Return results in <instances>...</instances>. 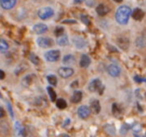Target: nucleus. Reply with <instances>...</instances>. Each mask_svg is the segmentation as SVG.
Listing matches in <instances>:
<instances>
[{
  "instance_id": "f257e3e1",
  "label": "nucleus",
  "mask_w": 146,
  "mask_h": 137,
  "mask_svg": "<svg viewBox=\"0 0 146 137\" xmlns=\"http://www.w3.org/2000/svg\"><path fill=\"white\" fill-rule=\"evenodd\" d=\"M131 15V9L126 5L120 6L119 8L116 10L115 13V19L119 24L125 25L129 21V17Z\"/></svg>"
},
{
  "instance_id": "f03ea898",
  "label": "nucleus",
  "mask_w": 146,
  "mask_h": 137,
  "mask_svg": "<svg viewBox=\"0 0 146 137\" xmlns=\"http://www.w3.org/2000/svg\"><path fill=\"white\" fill-rule=\"evenodd\" d=\"M38 17L42 20H46V19H49L50 17L53 16L54 14V10H53L51 7H43L40 10L38 11Z\"/></svg>"
},
{
  "instance_id": "7ed1b4c3",
  "label": "nucleus",
  "mask_w": 146,
  "mask_h": 137,
  "mask_svg": "<svg viewBox=\"0 0 146 137\" xmlns=\"http://www.w3.org/2000/svg\"><path fill=\"white\" fill-rule=\"evenodd\" d=\"M89 90L90 91H97L99 92L100 94L103 93V90H104V86L102 85V82L100 79L96 78V79H93L91 81V83L89 84Z\"/></svg>"
},
{
  "instance_id": "20e7f679",
  "label": "nucleus",
  "mask_w": 146,
  "mask_h": 137,
  "mask_svg": "<svg viewBox=\"0 0 146 137\" xmlns=\"http://www.w3.org/2000/svg\"><path fill=\"white\" fill-rule=\"evenodd\" d=\"M60 58V51L59 50H50L45 53V59L49 62H55Z\"/></svg>"
},
{
  "instance_id": "39448f33",
  "label": "nucleus",
  "mask_w": 146,
  "mask_h": 137,
  "mask_svg": "<svg viewBox=\"0 0 146 137\" xmlns=\"http://www.w3.org/2000/svg\"><path fill=\"white\" fill-rule=\"evenodd\" d=\"M107 72L110 76L118 77L120 75V73H121V69H120V67L117 64L112 63V64H109L107 66Z\"/></svg>"
},
{
  "instance_id": "423d86ee",
  "label": "nucleus",
  "mask_w": 146,
  "mask_h": 137,
  "mask_svg": "<svg viewBox=\"0 0 146 137\" xmlns=\"http://www.w3.org/2000/svg\"><path fill=\"white\" fill-rule=\"evenodd\" d=\"M90 113H91V109L89 108L88 106H85V105H82L78 108L77 110V114L78 116L80 117L81 119H86L89 117Z\"/></svg>"
},
{
  "instance_id": "0eeeda50",
  "label": "nucleus",
  "mask_w": 146,
  "mask_h": 137,
  "mask_svg": "<svg viewBox=\"0 0 146 137\" xmlns=\"http://www.w3.org/2000/svg\"><path fill=\"white\" fill-rule=\"evenodd\" d=\"M37 44L41 48H48V47L52 46L53 40L51 38H47V37H39L37 39Z\"/></svg>"
},
{
  "instance_id": "6e6552de",
  "label": "nucleus",
  "mask_w": 146,
  "mask_h": 137,
  "mask_svg": "<svg viewBox=\"0 0 146 137\" xmlns=\"http://www.w3.org/2000/svg\"><path fill=\"white\" fill-rule=\"evenodd\" d=\"M73 73H74V70L70 67H60L58 69V74L62 78H69L72 76Z\"/></svg>"
},
{
  "instance_id": "1a4fd4ad",
  "label": "nucleus",
  "mask_w": 146,
  "mask_h": 137,
  "mask_svg": "<svg viewBox=\"0 0 146 137\" xmlns=\"http://www.w3.org/2000/svg\"><path fill=\"white\" fill-rule=\"evenodd\" d=\"M17 0H0V5L5 10H10L16 5Z\"/></svg>"
},
{
  "instance_id": "9d476101",
  "label": "nucleus",
  "mask_w": 146,
  "mask_h": 137,
  "mask_svg": "<svg viewBox=\"0 0 146 137\" xmlns=\"http://www.w3.org/2000/svg\"><path fill=\"white\" fill-rule=\"evenodd\" d=\"M73 43L78 49H83L86 46V41L84 40L82 37L79 36H74L73 37Z\"/></svg>"
},
{
  "instance_id": "9b49d317",
  "label": "nucleus",
  "mask_w": 146,
  "mask_h": 137,
  "mask_svg": "<svg viewBox=\"0 0 146 137\" xmlns=\"http://www.w3.org/2000/svg\"><path fill=\"white\" fill-rule=\"evenodd\" d=\"M48 30V27L46 26L43 23H38V24H35L33 26V31H34L36 34H43L46 31Z\"/></svg>"
},
{
  "instance_id": "f8f14e48",
  "label": "nucleus",
  "mask_w": 146,
  "mask_h": 137,
  "mask_svg": "<svg viewBox=\"0 0 146 137\" xmlns=\"http://www.w3.org/2000/svg\"><path fill=\"white\" fill-rule=\"evenodd\" d=\"M34 78H35V75L34 74L26 75V76H25L24 78L22 79V81H21V84H22L24 87H29L33 83V80H34Z\"/></svg>"
},
{
  "instance_id": "ddd939ff",
  "label": "nucleus",
  "mask_w": 146,
  "mask_h": 137,
  "mask_svg": "<svg viewBox=\"0 0 146 137\" xmlns=\"http://www.w3.org/2000/svg\"><path fill=\"white\" fill-rule=\"evenodd\" d=\"M90 63H91V59H90V57L88 56L87 54L82 55L81 59H80V66H81L82 68H87V67L90 65Z\"/></svg>"
},
{
  "instance_id": "4468645a",
  "label": "nucleus",
  "mask_w": 146,
  "mask_h": 137,
  "mask_svg": "<svg viewBox=\"0 0 146 137\" xmlns=\"http://www.w3.org/2000/svg\"><path fill=\"white\" fill-rule=\"evenodd\" d=\"M90 109L91 112H93L94 114H98L101 110V106H100V102L98 100H93L90 105Z\"/></svg>"
},
{
  "instance_id": "2eb2a0df",
  "label": "nucleus",
  "mask_w": 146,
  "mask_h": 137,
  "mask_svg": "<svg viewBox=\"0 0 146 137\" xmlns=\"http://www.w3.org/2000/svg\"><path fill=\"white\" fill-rule=\"evenodd\" d=\"M96 12H97L98 15H100V16H104V15H106L109 12V8L104 4H99L96 7Z\"/></svg>"
},
{
  "instance_id": "dca6fc26",
  "label": "nucleus",
  "mask_w": 146,
  "mask_h": 137,
  "mask_svg": "<svg viewBox=\"0 0 146 137\" xmlns=\"http://www.w3.org/2000/svg\"><path fill=\"white\" fill-rule=\"evenodd\" d=\"M82 92L80 90H76L74 91L73 95L71 96V102L73 103H79L82 100Z\"/></svg>"
},
{
  "instance_id": "f3484780",
  "label": "nucleus",
  "mask_w": 146,
  "mask_h": 137,
  "mask_svg": "<svg viewBox=\"0 0 146 137\" xmlns=\"http://www.w3.org/2000/svg\"><path fill=\"white\" fill-rule=\"evenodd\" d=\"M132 17H133L135 20H142L144 17V12L141 10L140 8H136L134 9V11L132 12Z\"/></svg>"
},
{
  "instance_id": "a211bd4d",
  "label": "nucleus",
  "mask_w": 146,
  "mask_h": 137,
  "mask_svg": "<svg viewBox=\"0 0 146 137\" xmlns=\"http://www.w3.org/2000/svg\"><path fill=\"white\" fill-rule=\"evenodd\" d=\"M57 43H58V45H60V46H66V45H68V43H69L68 36L65 34L60 35V36L58 37V39H57Z\"/></svg>"
},
{
  "instance_id": "6ab92c4d",
  "label": "nucleus",
  "mask_w": 146,
  "mask_h": 137,
  "mask_svg": "<svg viewBox=\"0 0 146 137\" xmlns=\"http://www.w3.org/2000/svg\"><path fill=\"white\" fill-rule=\"evenodd\" d=\"M62 62L64 64H74L75 63V57L73 56L72 54H67L63 57Z\"/></svg>"
},
{
  "instance_id": "aec40b11",
  "label": "nucleus",
  "mask_w": 146,
  "mask_h": 137,
  "mask_svg": "<svg viewBox=\"0 0 146 137\" xmlns=\"http://www.w3.org/2000/svg\"><path fill=\"white\" fill-rule=\"evenodd\" d=\"M117 43L120 48L124 49V50H126L128 48V45H129V41H128L127 38H118Z\"/></svg>"
},
{
  "instance_id": "412c9836",
  "label": "nucleus",
  "mask_w": 146,
  "mask_h": 137,
  "mask_svg": "<svg viewBox=\"0 0 146 137\" xmlns=\"http://www.w3.org/2000/svg\"><path fill=\"white\" fill-rule=\"evenodd\" d=\"M9 49V45L4 39H0V53H5Z\"/></svg>"
},
{
  "instance_id": "4be33fe9",
  "label": "nucleus",
  "mask_w": 146,
  "mask_h": 137,
  "mask_svg": "<svg viewBox=\"0 0 146 137\" xmlns=\"http://www.w3.org/2000/svg\"><path fill=\"white\" fill-rule=\"evenodd\" d=\"M56 106L59 109H65L67 107V103L63 98H59L56 100Z\"/></svg>"
},
{
  "instance_id": "5701e85b",
  "label": "nucleus",
  "mask_w": 146,
  "mask_h": 137,
  "mask_svg": "<svg viewBox=\"0 0 146 137\" xmlns=\"http://www.w3.org/2000/svg\"><path fill=\"white\" fill-rule=\"evenodd\" d=\"M29 60H30L31 62L35 65H38L39 63H40V59H39V57L37 56L36 54H34V53H30V54H29Z\"/></svg>"
},
{
  "instance_id": "b1692460",
  "label": "nucleus",
  "mask_w": 146,
  "mask_h": 137,
  "mask_svg": "<svg viewBox=\"0 0 146 137\" xmlns=\"http://www.w3.org/2000/svg\"><path fill=\"white\" fill-rule=\"evenodd\" d=\"M46 89H47V92H48L49 96H50L51 101H55V99H56V92H55V90L51 86H48Z\"/></svg>"
},
{
  "instance_id": "393cba45",
  "label": "nucleus",
  "mask_w": 146,
  "mask_h": 137,
  "mask_svg": "<svg viewBox=\"0 0 146 137\" xmlns=\"http://www.w3.org/2000/svg\"><path fill=\"white\" fill-rule=\"evenodd\" d=\"M14 127H15V131H16V134L17 135L23 134V130H24V128H23V127L21 126L20 123L16 122V123H15V125H14Z\"/></svg>"
},
{
  "instance_id": "a878e982",
  "label": "nucleus",
  "mask_w": 146,
  "mask_h": 137,
  "mask_svg": "<svg viewBox=\"0 0 146 137\" xmlns=\"http://www.w3.org/2000/svg\"><path fill=\"white\" fill-rule=\"evenodd\" d=\"M112 111H113V114L116 115V116H118V115L121 113V109L119 108L117 103H114V104L112 105Z\"/></svg>"
},
{
  "instance_id": "bb28decb",
  "label": "nucleus",
  "mask_w": 146,
  "mask_h": 137,
  "mask_svg": "<svg viewBox=\"0 0 146 137\" xmlns=\"http://www.w3.org/2000/svg\"><path fill=\"white\" fill-rule=\"evenodd\" d=\"M47 81H48L51 85L57 84V78L55 75H48V76H47Z\"/></svg>"
},
{
  "instance_id": "cd10ccee",
  "label": "nucleus",
  "mask_w": 146,
  "mask_h": 137,
  "mask_svg": "<svg viewBox=\"0 0 146 137\" xmlns=\"http://www.w3.org/2000/svg\"><path fill=\"white\" fill-rule=\"evenodd\" d=\"M63 32H64L63 27H56L55 30H54V34L56 35V36H60V35H62Z\"/></svg>"
},
{
  "instance_id": "c85d7f7f",
  "label": "nucleus",
  "mask_w": 146,
  "mask_h": 137,
  "mask_svg": "<svg viewBox=\"0 0 146 137\" xmlns=\"http://www.w3.org/2000/svg\"><path fill=\"white\" fill-rule=\"evenodd\" d=\"M134 80L137 83H142V82L146 83V78H142V77H140V76H134Z\"/></svg>"
},
{
  "instance_id": "c756f323",
  "label": "nucleus",
  "mask_w": 146,
  "mask_h": 137,
  "mask_svg": "<svg viewBox=\"0 0 146 137\" xmlns=\"http://www.w3.org/2000/svg\"><path fill=\"white\" fill-rule=\"evenodd\" d=\"M7 109H8V112H9V114H10V116L12 117H14V114H13V109H12V106H11V104L9 102H7Z\"/></svg>"
},
{
  "instance_id": "7c9ffc66",
  "label": "nucleus",
  "mask_w": 146,
  "mask_h": 137,
  "mask_svg": "<svg viewBox=\"0 0 146 137\" xmlns=\"http://www.w3.org/2000/svg\"><path fill=\"white\" fill-rule=\"evenodd\" d=\"M81 20L84 22V24H86V25H89L90 24L89 19H88L87 16H85V15H82V16H81Z\"/></svg>"
},
{
  "instance_id": "2f4dec72",
  "label": "nucleus",
  "mask_w": 146,
  "mask_h": 137,
  "mask_svg": "<svg viewBox=\"0 0 146 137\" xmlns=\"http://www.w3.org/2000/svg\"><path fill=\"white\" fill-rule=\"evenodd\" d=\"M128 129H129V126L125 124V125H123V126H122V129H121V131H120V132H121L122 134H125V133L128 131Z\"/></svg>"
},
{
  "instance_id": "473e14b6",
  "label": "nucleus",
  "mask_w": 146,
  "mask_h": 137,
  "mask_svg": "<svg viewBox=\"0 0 146 137\" xmlns=\"http://www.w3.org/2000/svg\"><path fill=\"white\" fill-rule=\"evenodd\" d=\"M140 130H141V126H140L139 124L134 125V127H133V131H134V132H138V131H140Z\"/></svg>"
},
{
  "instance_id": "72a5a7b5",
  "label": "nucleus",
  "mask_w": 146,
  "mask_h": 137,
  "mask_svg": "<svg viewBox=\"0 0 146 137\" xmlns=\"http://www.w3.org/2000/svg\"><path fill=\"white\" fill-rule=\"evenodd\" d=\"M94 3H95V0H87V1H86V4H87L88 6H93Z\"/></svg>"
},
{
  "instance_id": "f704fd0d",
  "label": "nucleus",
  "mask_w": 146,
  "mask_h": 137,
  "mask_svg": "<svg viewBox=\"0 0 146 137\" xmlns=\"http://www.w3.org/2000/svg\"><path fill=\"white\" fill-rule=\"evenodd\" d=\"M5 115V111H4V109L2 108V107L0 106V118H2L3 116Z\"/></svg>"
},
{
  "instance_id": "c9c22d12",
  "label": "nucleus",
  "mask_w": 146,
  "mask_h": 137,
  "mask_svg": "<svg viewBox=\"0 0 146 137\" xmlns=\"http://www.w3.org/2000/svg\"><path fill=\"white\" fill-rule=\"evenodd\" d=\"M4 78H5V72L0 69V79H4Z\"/></svg>"
},
{
  "instance_id": "e433bc0d",
  "label": "nucleus",
  "mask_w": 146,
  "mask_h": 137,
  "mask_svg": "<svg viewBox=\"0 0 146 137\" xmlns=\"http://www.w3.org/2000/svg\"><path fill=\"white\" fill-rule=\"evenodd\" d=\"M69 123H70V119H69V118H67L66 120H65V122L63 123V126H67V125H68Z\"/></svg>"
},
{
  "instance_id": "4c0bfd02",
  "label": "nucleus",
  "mask_w": 146,
  "mask_h": 137,
  "mask_svg": "<svg viewBox=\"0 0 146 137\" xmlns=\"http://www.w3.org/2000/svg\"><path fill=\"white\" fill-rule=\"evenodd\" d=\"M62 23H76L75 20H64L62 21Z\"/></svg>"
},
{
  "instance_id": "58836bf2",
  "label": "nucleus",
  "mask_w": 146,
  "mask_h": 137,
  "mask_svg": "<svg viewBox=\"0 0 146 137\" xmlns=\"http://www.w3.org/2000/svg\"><path fill=\"white\" fill-rule=\"evenodd\" d=\"M83 1H84V0H74V2H75V3H82Z\"/></svg>"
},
{
  "instance_id": "ea45409f",
  "label": "nucleus",
  "mask_w": 146,
  "mask_h": 137,
  "mask_svg": "<svg viewBox=\"0 0 146 137\" xmlns=\"http://www.w3.org/2000/svg\"><path fill=\"white\" fill-rule=\"evenodd\" d=\"M113 1H115V2H117V3H120V2H122V0H113Z\"/></svg>"
},
{
  "instance_id": "a19ab883",
  "label": "nucleus",
  "mask_w": 146,
  "mask_h": 137,
  "mask_svg": "<svg viewBox=\"0 0 146 137\" xmlns=\"http://www.w3.org/2000/svg\"><path fill=\"white\" fill-rule=\"evenodd\" d=\"M34 1H38V0H34Z\"/></svg>"
}]
</instances>
